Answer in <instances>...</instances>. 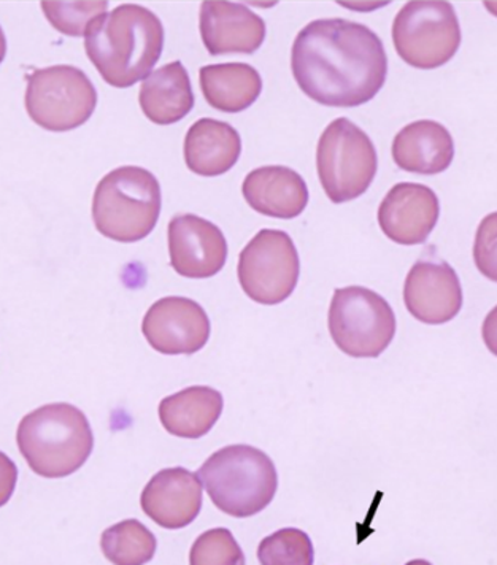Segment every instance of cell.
<instances>
[{
  "instance_id": "52a82bcc",
  "label": "cell",
  "mask_w": 497,
  "mask_h": 565,
  "mask_svg": "<svg viewBox=\"0 0 497 565\" xmlns=\"http://www.w3.org/2000/svg\"><path fill=\"white\" fill-rule=\"evenodd\" d=\"M395 52L412 67L433 71L453 60L461 45L458 14L450 2L405 3L393 23Z\"/></svg>"
},
{
  "instance_id": "8fae6325",
  "label": "cell",
  "mask_w": 497,
  "mask_h": 565,
  "mask_svg": "<svg viewBox=\"0 0 497 565\" xmlns=\"http://www.w3.org/2000/svg\"><path fill=\"white\" fill-rule=\"evenodd\" d=\"M141 332L158 353L194 354L210 339L205 310L187 297H165L145 315Z\"/></svg>"
},
{
  "instance_id": "8992f818",
  "label": "cell",
  "mask_w": 497,
  "mask_h": 565,
  "mask_svg": "<svg viewBox=\"0 0 497 565\" xmlns=\"http://www.w3.org/2000/svg\"><path fill=\"white\" fill-rule=\"evenodd\" d=\"M317 169L329 201L345 204L369 190L379 169V158L364 130L348 118H337L319 137Z\"/></svg>"
},
{
  "instance_id": "cb8c5ba5",
  "label": "cell",
  "mask_w": 497,
  "mask_h": 565,
  "mask_svg": "<svg viewBox=\"0 0 497 565\" xmlns=\"http://www.w3.org/2000/svg\"><path fill=\"white\" fill-rule=\"evenodd\" d=\"M257 559L261 565H314V543L299 529H282L260 543Z\"/></svg>"
},
{
  "instance_id": "9c48e42d",
  "label": "cell",
  "mask_w": 497,
  "mask_h": 565,
  "mask_svg": "<svg viewBox=\"0 0 497 565\" xmlns=\"http://www.w3.org/2000/svg\"><path fill=\"white\" fill-rule=\"evenodd\" d=\"M328 324L334 343L351 358H379L395 335L390 303L362 286L334 291Z\"/></svg>"
},
{
  "instance_id": "ba28073f",
  "label": "cell",
  "mask_w": 497,
  "mask_h": 565,
  "mask_svg": "<svg viewBox=\"0 0 497 565\" xmlns=\"http://www.w3.org/2000/svg\"><path fill=\"white\" fill-rule=\"evenodd\" d=\"M27 110L50 132H68L85 125L97 107V90L85 72L61 64L28 75Z\"/></svg>"
},
{
  "instance_id": "277c9868",
  "label": "cell",
  "mask_w": 497,
  "mask_h": 565,
  "mask_svg": "<svg viewBox=\"0 0 497 565\" xmlns=\"http://www.w3.org/2000/svg\"><path fill=\"white\" fill-rule=\"evenodd\" d=\"M218 510L234 518L263 512L278 488L277 469L266 452L230 445L213 452L198 472Z\"/></svg>"
},
{
  "instance_id": "6da1fadb",
  "label": "cell",
  "mask_w": 497,
  "mask_h": 565,
  "mask_svg": "<svg viewBox=\"0 0 497 565\" xmlns=\"http://www.w3.org/2000/svg\"><path fill=\"white\" fill-rule=\"evenodd\" d=\"M292 71L299 88L326 107L353 108L383 88L388 56L382 39L355 21L315 20L297 34Z\"/></svg>"
},
{
  "instance_id": "4fadbf2b",
  "label": "cell",
  "mask_w": 497,
  "mask_h": 565,
  "mask_svg": "<svg viewBox=\"0 0 497 565\" xmlns=\"http://www.w3.org/2000/svg\"><path fill=\"white\" fill-rule=\"evenodd\" d=\"M404 302L410 315L424 324L452 321L463 307L458 274L445 260L420 259L405 278Z\"/></svg>"
},
{
  "instance_id": "7402d4cb",
  "label": "cell",
  "mask_w": 497,
  "mask_h": 565,
  "mask_svg": "<svg viewBox=\"0 0 497 565\" xmlns=\"http://www.w3.org/2000/svg\"><path fill=\"white\" fill-rule=\"evenodd\" d=\"M199 78L207 103L224 114L246 110L263 93L261 75L245 63L205 65Z\"/></svg>"
},
{
  "instance_id": "44dd1931",
  "label": "cell",
  "mask_w": 497,
  "mask_h": 565,
  "mask_svg": "<svg viewBox=\"0 0 497 565\" xmlns=\"http://www.w3.org/2000/svg\"><path fill=\"white\" fill-rule=\"evenodd\" d=\"M223 407L220 391L209 386H191L161 401L159 419L172 436L201 438L215 426Z\"/></svg>"
},
{
  "instance_id": "d6986e66",
  "label": "cell",
  "mask_w": 497,
  "mask_h": 565,
  "mask_svg": "<svg viewBox=\"0 0 497 565\" xmlns=\"http://www.w3.org/2000/svg\"><path fill=\"white\" fill-rule=\"evenodd\" d=\"M241 154V134L218 119H199L184 137V162L191 172L201 177L230 172Z\"/></svg>"
},
{
  "instance_id": "3957f363",
  "label": "cell",
  "mask_w": 497,
  "mask_h": 565,
  "mask_svg": "<svg viewBox=\"0 0 497 565\" xmlns=\"http://www.w3.org/2000/svg\"><path fill=\"white\" fill-rule=\"evenodd\" d=\"M18 448L32 472L64 478L82 469L94 448L85 413L71 404L43 405L21 419Z\"/></svg>"
},
{
  "instance_id": "e0dca14e",
  "label": "cell",
  "mask_w": 497,
  "mask_h": 565,
  "mask_svg": "<svg viewBox=\"0 0 497 565\" xmlns=\"http://www.w3.org/2000/svg\"><path fill=\"white\" fill-rule=\"evenodd\" d=\"M246 204L271 218H297L308 204V188L299 173L285 166L252 170L242 184Z\"/></svg>"
},
{
  "instance_id": "9a60e30c",
  "label": "cell",
  "mask_w": 497,
  "mask_h": 565,
  "mask_svg": "<svg viewBox=\"0 0 497 565\" xmlns=\"http://www.w3.org/2000/svg\"><path fill=\"white\" fill-rule=\"evenodd\" d=\"M202 42L212 56L253 54L266 40V23L242 3L207 0L199 18Z\"/></svg>"
},
{
  "instance_id": "83f0119b",
  "label": "cell",
  "mask_w": 497,
  "mask_h": 565,
  "mask_svg": "<svg viewBox=\"0 0 497 565\" xmlns=\"http://www.w3.org/2000/svg\"><path fill=\"white\" fill-rule=\"evenodd\" d=\"M17 481V463L6 452L0 451V507L6 505L12 499Z\"/></svg>"
},
{
  "instance_id": "ffe728a7",
  "label": "cell",
  "mask_w": 497,
  "mask_h": 565,
  "mask_svg": "<svg viewBox=\"0 0 497 565\" xmlns=\"http://www.w3.org/2000/svg\"><path fill=\"white\" fill-rule=\"evenodd\" d=\"M139 103L144 115L155 125H173L194 107L190 75L180 61L162 65L141 83Z\"/></svg>"
},
{
  "instance_id": "7c38bea8",
  "label": "cell",
  "mask_w": 497,
  "mask_h": 565,
  "mask_svg": "<svg viewBox=\"0 0 497 565\" xmlns=\"http://www.w3.org/2000/svg\"><path fill=\"white\" fill-rule=\"evenodd\" d=\"M170 266L181 277L210 278L223 269L228 244L223 232L201 216L179 215L169 223Z\"/></svg>"
},
{
  "instance_id": "2e32d148",
  "label": "cell",
  "mask_w": 497,
  "mask_h": 565,
  "mask_svg": "<svg viewBox=\"0 0 497 565\" xmlns=\"http://www.w3.org/2000/svg\"><path fill=\"white\" fill-rule=\"evenodd\" d=\"M141 510L165 529L190 526L202 509V484L198 473L173 467L156 473L140 498Z\"/></svg>"
},
{
  "instance_id": "5bb4252c",
  "label": "cell",
  "mask_w": 497,
  "mask_h": 565,
  "mask_svg": "<svg viewBox=\"0 0 497 565\" xmlns=\"http://www.w3.org/2000/svg\"><path fill=\"white\" fill-rule=\"evenodd\" d=\"M441 216V202L431 188L399 183L384 195L379 209L380 230L399 245H421L427 241Z\"/></svg>"
},
{
  "instance_id": "4dcf8cb0",
  "label": "cell",
  "mask_w": 497,
  "mask_h": 565,
  "mask_svg": "<svg viewBox=\"0 0 497 565\" xmlns=\"http://www.w3.org/2000/svg\"><path fill=\"white\" fill-rule=\"evenodd\" d=\"M405 565H433V564H431L430 561L415 559V561H410V563H408Z\"/></svg>"
},
{
  "instance_id": "30bf717a",
  "label": "cell",
  "mask_w": 497,
  "mask_h": 565,
  "mask_svg": "<svg viewBox=\"0 0 497 565\" xmlns=\"http://www.w3.org/2000/svg\"><path fill=\"white\" fill-rule=\"evenodd\" d=\"M239 281L245 295L263 306L285 302L299 281L300 260L285 231L263 230L242 249Z\"/></svg>"
},
{
  "instance_id": "f1b7e54d",
  "label": "cell",
  "mask_w": 497,
  "mask_h": 565,
  "mask_svg": "<svg viewBox=\"0 0 497 565\" xmlns=\"http://www.w3.org/2000/svg\"><path fill=\"white\" fill-rule=\"evenodd\" d=\"M482 335H484L485 345L497 356V306L486 315Z\"/></svg>"
},
{
  "instance_id": "5b68a950",
  "label": "cell",
  "mask_w": 497,
  "mask_h": 565,
  "mask_svg": "<svg viewBox=\"0 0 497 565\" xmlns=\"http://www.w3.org/2000/svg\"><path fill=\"white\" fill-rule=\"evenodd\" d=\"M161 205V186L154 173L125 166L112 170L97 184L93 220L104 237L134 244L154 232Z\"/></svg>"
},
{
  "instance_id": "d4e9b609",
  "label": "cell",
  "mask_w": 497,
  "mask_h": 565,
  "mask_svg": "<svg viewBox=\"0 0 497 565\" xmlns=\"http://www.w3.org/2000/svg\"><path fill=\"white\" fill-rule=\"evenodd\" d=\"M190 565H245V554L230 529H210L192 543Z\"/></svg>"
},
{
  "instance_id": "484cf974",
  "label": "cell",
  "mask_w": 497,
  "mask_h": 565,
  "mask_svg": "<svg viewBox=\"0 0 497 565\" xmlns=\"http://www.w3.org/2000/svg\"><path fill=\"white\" fill-rule=\"evenodd\" d=\"M108 2H42L46 20L64 35L80 38L96 18L107 13Z\"/></svg>"
},
{
  "instance_id": "f546056e",
  "label": "cell",
  "mask_w": 497,
  "mask_h": 565,
  "mask_svg": "<svg viewBox=\"0 0 497 565\" xmlns=\"http://www.w3.org/2000/svg\"><path fill=\"white\" fill-rule=\"evenodd\" d=\"M7 56V39L3 34L2 28H0V64L3 63Z\"/></svg>"
},
{
  "instance_id": "7a4b0ae2",
  "label": "cell",
  "mask_w": 497,
  "mask_h": 565,
  "mask_svg": "<svg viewBox=\"0 0 497 565\" xmlns=\"http://www.w3.org/2000/svg\"><path fill=\"white\" fill-rule=\"evenodd\" d=\"M165 49V28L151 10L123 3L85 31V50L105 83L130 88L151 74Z\"/></svg>"
},
{
  "instance_id": "4316f807",
  "label": "cell",
  "mask_w": 497,
  "mask_h": 565,
  "mask_svg": "<svg viewBox=\"0 0 497 565\" xmlns=\"http://www.w3.org/2000/svg\"><path fill=\"white\" fill-rule=\"evenodd\" d=\"M474 260L478 271L497 282V212L485 216L475 235Z\"/></svg>"
},
{
  "instance_id": "ac0fdd59",
  "label": "cell",
  "mask_w": 497,
  "mask_h": 565,
  "mask_svg": "<svg viewBox=\"0 0 497 565\" xmlns=\"http://www.w3.org/2000/svg\"><path fill=\"white\" fill-rule=\"evenodd\" d=\"M455 158V141L441 122L421 119L399 130L393 141L395 166L404 172L437 175Z\"/></svg>"
},
{
  "instance_id": "603a6c76",
  "label": "cell",
  "mask_w": 497,
  "mask_h": 565,
  "mask_svg": "<svg viewBox=\"0 0 497 565\" xmlns=\"http://www.w3.org/2000/svg\"><path fill=\"white\" fill-rule=\"evenodd\" d=\"M101 548L114 565H145L154 559L158 542L140 521L126 520L105 529Z\"/></svg>"
}]
</instances>
